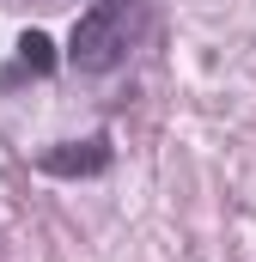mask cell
<instances>
[{
  "label": "cell",
  "mask_w": 256,
  "mask_h": 262,
  "mask_svg": "<svg viewBox=\"0 0 256 262\" xmlns=\"http://www.w3.org/2000/svg\"><path fill=\"white\" fill-rule=\"evenodd\" d=\"M153 31V0H92L73 31H67V67L79 73H116L140 49V37Z\"/></svg>",
  "instance_id": "obj_1"
},
{
  "label": "cell",
  "mask_w": 256,
  "mask_h": 262,
  "mask_svg": "<svg viewBox=\"0 0 256 262\" xmlns=\"http://www.w3.org/2000/svg\"><path fill=\"white\" fill-rule=\"evenodd\" d=\"M116 165V146H110V134H86V140H61V146H49V152H37V171L43 177H61V183H79V177H104Z\"/></svg>",
  "instance_id": "obj_2"
},
{
  "label": "cell",
  "mask_w": 256,
  "mask_h": 262,
  "mask_svg": "<svg viewBox=\"0 0 256 262\" xmlns=\"http://www.w3.org/2000/svg\"><path fill=\"white\" fill-rule=\"evenodd\" d=\"M55 67H61L55 43H49L43 31H25V37H18V61H12L6 73H0V85H12V79H25V73H31V79H49Z\"/></svg>",
  "instance_id": "obj_3"
}]
</instances>
